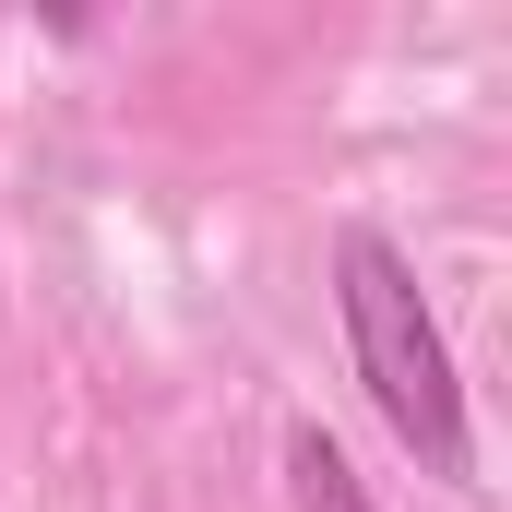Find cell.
I'll return each mask as SVG.
<instances>
[{"label": "cell", "instance_id": "6da1fadb", "mask_svg": "<svg viewBox=\"0 0 512 512\" xmlns=\"http://www.w3.org/2000/svg\"><path fill=\"white\" fill-rule=\"evenodd\" d=\"M334 310H346V358L382 405V429L429 465V477H477V417H465V370H453V334L417 286V262L393 251L382 227H334Z\"/></svg>", "mask_w": 512, "mask_h": 512}, {"label": "cell", "instance_id": "7a4b0ae2", "mask_svg": "<svg viewBox=\"0 0 512 512\" xmlns=\"http://www.w3.org/2000/svg\"><path fill=\"white\" fill-rule=\"evenodd\" d=\"M286 512H382L370 477L346 465V441L322 417H286Z\"/></svg>", "mask_w": 512, "mask_h": 512}]
</instances>
